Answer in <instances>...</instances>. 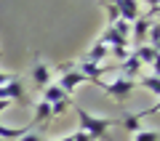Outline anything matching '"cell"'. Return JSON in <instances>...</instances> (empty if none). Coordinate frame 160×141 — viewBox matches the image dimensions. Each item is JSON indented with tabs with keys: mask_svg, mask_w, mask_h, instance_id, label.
Returning a JSON list of instances; mask_svg holds the SVG:
<instances>
[{
	"mask_svg": "<svg viewBox=\"0 0 160 141\" xmlns=\"http://www.w3.org/2000/svg\"><path fill=\"white\" fill-rule=\"evenodd\" d=\"M11 80H16V75H8V72H0V85L11 83Z\"/></svg>",
	"mask_w": 160,
	"mask_h": 141,
	"instance_id": "24",
	"label": "cell"
},
{
	"mask_svg": "<svg viewBox=\"0 0 160 141\" xmlns=\"http://www.w3.org/2000/svg\"><path fill=\"white\" fill-rule=\"evenodd\" d=\"M136 85H142L144 90H149L152 96H158V85H160V77H158V69H152V72H144V75H139V83Z\"/></svg>",
	"mask_w": 160,
	"mask_h": 141,
	"instance_id": "13",
	"label": "cell"
},
{
	"mask_svg": "<svg viewBox=\"0 0 160 141\" xmlns=\"http://www.w3.org/2000/svg\"><path fill=\"white\" fill-rule=\"evenodd\" d=\"M19 141H43V133H38V130H27Z\"/></svg>",
	"mask_w": 160,
	"mask_h": 141,
	"instance_id": "22",
	"label": "cell"
},
{
	"mask_svg": "<svg viewBox=\"0 0 160 141\" xmlns=\"http://www.w3.org/2000/svg\"><path fill=\"white\" fill-rule=\"evenodd\" d=\"M72 141H93V139L86 133V130H80V128H78V130L72 133Z\"/></svg>",
	"mask_w": 160,
	"mask_h": 141,
	"instance_id": "23",
	"label": "cell"
},
{
	"mask_svg": "<svg viewBox=\"0 0 160 141\" xmlns=\"http://www.w3.org/2000/svg\"><path fill=\"white\" fill-rule=\"evenodd\" d=\"M29 128H11V125H3L0 123V141H13V139H22Z\"/></svg>",
	"mask_w": 160,
	"mask_h": 141,
	"instance_id": "16",
	"label": "cell"
},
{
	"mask_svg": "<svg viewBox=\"0 0 160 141\" xmlns=\"http://www.w3.org/2000/svg\"><path fill=\"white\" fill-rule=\"evenodd\" d=\"M69 107H72V99H69V96H64V99H59L56 104H51V120L53 117H62Z\"/></svg>",
	"mask_w": 160,
	"mask_h": 141,
	"instance_id": "17",
	"label": "cell"
},
{
	"mask_svg": "<svg viewBox=\"0 0 160 141\" xmlns=\"http://www.w3.org/2000/svg\"><path fill=\"white\" fill-rule=\"evenodd\" d=\"M131 53L142 61V67H147V64H149L152 69H158V67H155V64H158V48H155V45H147V43H144V45H139V48H133Z\"/></svg>",
	"mask_w": 160,
	"mask_h": 141,
	"instance_id": "9",
	"label": "cell"
},
{
	"mask_svg": "<svg viewBox=\"0 0 160 141\" xmlns=\"http://www.w3.org/2000/svg\"><path fill=\"white\" fill-rule=\"evenodd\" d=\"M109 59V51H107V45L99 40V43H93L91 48L86 51V56H83V61H91V64H104Z\"/></svg>",
	"mask_w": 160,
	"mask_h": 141,
	"instance_id": "12",
	"label": "cell"
},
{
	"mask_svg": "<svg viewBox=\"0 0 160 141\" xmlns=\"http://www.w3.org/2000/svg\"><path fill=\"white\" fill-rule=\"evenodd\" d=\"M83 83H86V77L78 72V64H75L72 69H67V72H62V75H59V80H56V85L64 90V93H67V96L72 93L75 88H78V85H83Z\"/></svg>",
	"mask_w": 160,
	"mask_h": 141,
	"instance_id": "5",
	"label": "cell"
},
{
	"mask_svg": "<svg viewBox=\"0 0 160 141\" xmlns=\"http://www.w3.org/2000/svg\"><path fill=\"white\" fill-rule=\"evenodd\" d=\"M133 141H160V133L155 128H142L133 133Z\"/></svg>",
	"mask_w": 160,
	"mask_h": 141,
	"instance_id": "19",
	"label": "cell"
},
{
	"mask_svg": "<svg viewBox=\"0 0 160 141\" xmlns=\"http://www.w3.org/2000/svg\"><path fill=\"white\" fill-rule=\"evenodd\" d=\"M40 93H43V101H46V104H56L59 99H64V96H67V93H64V90L59 88L56 83H48L46 88H40Z\"/></svg>",
	"mask_w": 160,
	"mask_h": 141,
	"instance_id": "15",
	"label": "cell"
},
{
	"mask_svg": "<svg viewBox=\"0 0 160 141\" xmlns=\"http://www.w3.org/2000/svg\"><path fill=\"white\" fill-rule=\"evenodd\" d=\"M144 43H147V45H155V48H158V43H160V24H158V19L149 24V29H147V40H144Z\"/></svg>",
	"mask_w": 160,
	"mask_h": 141,
	"instance_id": "20",
	"label": "cell"
},
{
	"mask_svg": "<svg viewBox=\"0 0 160 141\" xmlns=\"http://www.w3.org/2000/svg\"><path fill=\"white\" fill-rule=\"evenodd\" d=\"M112 29H115V32H118V35H120L123 40H131V24H128V22H123V19H118V22L112 24Z\"/></svg>",
	"mask_w": 160,
	"mask_h": 141,
	"instance_id": "21",
	"label": "cell"
},
{
	"mask_svg": "<svg viewBox=\"0 0 160 141\" xmlns=\"http://www.w3.org/2000/svg\"><path fill=\"white\" fill-rule=\"evenodd\" d=\"M78 120H80V130H86L93 141H96V139L99 141H112V139H109V128L118 125V120H112V117H96V114L86 112V109H80V107H78Z\"/></svg>",
	"mask_w": 160,
	"mask_h": 141,
	"instance_id": "1",
	"label": "cell"
},
{
	"mask_svg": "<svg viewBox=\"0 0 160 141\" xmlns=\"http://www.w3.org/2000/svg\"><path fill=\"white\" fill-rule=\"evenodd\" d=\"M99 88H102L109 99H115L118 104H126L128 99H131L133 88H136V80H128V77H123V75H118L112 83H99Z\"/></svg>",
	"mask_w": 160,
	"mask_h": 141,
	"instance_id": "2",
	"label": "cell"
},
{
	"mask_svg": "<svg viewBox=\"0 0 160 141\" xmlns=\"http://www.w3.org/2000/svg\"><path fill=\"white\" fill-rule=\"evenodd\" d=\"M155 19H158V8L142 13L136 22H131V43H133V48L144 45V40H147V29H149V24H152Z\"/></svg>",
	"mask_w": 160,
	"mask_h": 141,
	"instance_id": "3",
	"label": "cell"
},
{
	"mask_svg": "<svg viewBox=\"0 0 160 141\" xmlns=\"http://www.w3.org/2000/svg\"><path fill=\"white\" fill-rule=\"evenodd\" d=\"M144 3H147V6H149V11H155V8L160 6V0H144Z\"/></svg>",
	"mask_w": 160,
	"mask_h": 141,
	"instance_id": "25",
	"label": "cell"
},
{
	"mask_svg": "<svg viewBox=\"0 0 160 141\" xmlns=\"http://www.w3.org/2000/svg\"><path fill=\"white\" fill-rule=\"evenodd\" d=\"M56 141H72V133H67V136H62V139H56Z\"/></svg>",
	"mask_w": 160,
	"mask_h": 141,
	"instance_id": "26",
	"label": "cell"
},
{
	"mask_svg": "<svg viewBox=\"0 0 160 141\" xmlns=\"http://www.w3.org/2000/svg\"><path fill=\"white\" fill-rule=\"evenodd\" d=\"M115 3V8H118V13H120V19L123 22H136L139 16H142V11H139V0H112Z\"/></svg>",
	"mask_w": 160,
	"mask_h": 141,
	"instance_id": "6",
	"label": "cell"
},
{
	"mask_svg": "<svg viewBox=\"0 0 160 141\" xmlns=\"http://www.w3.org/2000/svg\"><path fill=\"white\" fill-rule=\"evenodd\" d=\"M142 69H144V67H142V61H139L133 53H128L126 61H120V64H118V72L123 75V77H128V80H136L139 75H142Z\"/></svg>",
	"mask_w": 160,
	"mask_h": 141,
	"instance_id": "8",
	"label": "cell"
},
{
	"mask_svg": "<svg viewBox=\"0 0 160 141\" xmlns=\"http://www.w3.org/2000/svg\"><path fill=\"white\" fill-rule=\"evenodd\" d=\"M0 99L3 101H22L24 99V85H22V80H11V83H6V85H0Z\"/></svg>",
	"mask_w": 160,
	"mask_h": 141,
	"instance_id": "7",
	"label": "cell"
},
{
	"mask_svg": "<svg viewBox=\"0 0 160 141\" xmlns=\"http://www.w3.org/2000/svg\"><path fill=\"white\" fill-rule=\"evenodd\" d=\"M48 120H51V104H46L43 99H40V101L35 104V117H32L29 125H32V128H35V125H46Z\"/></svg>",
	"mask_w": 160,
	"mask_h": 141,
	"instance_id": "14",
	"label": "cell"
},
{
	"mask_svg": "<svg viewBox=\"0 0 160 141\" xmlns=\"http://www.w3.org/2000/svg\"><path fill=\"white\" fill-rule=\"evenodd\" d=\"M147 114H158V107H149V109H142V112H128L123 114V117L118 120V125H123V128L128 130V133H136V130H142V120L147 117Z\"/></svg>",
	"mask_w": 160,
	"mask_h": 141,
	"instance_id": "4",
	"label": "cell"
},
{
	"mask_svg": "<svg viewBox=\"0 0 160 141\" xmlns=\"http://www.w3.org/2000/svg\"><path fill=\"white\" fill-rule=\"evenodd\" d=\"M102 43L107 45V51L112 53V51H123V48H128V40H123L118 32H115L112 27H107L104 29V35H102Z\"/></svg>",
	"mask_w": 160,
	"mask_h": 141,
	"instance_id": "11",
	"label": "cell"
},
{
	"mask_svg": "<svg viewBox=\"0 0 160 141\" xmlns=\"http://www.w3.org/2000/svg\"><path fill=\"white\" fill-rule=\"evenodd\" d=\"M102 8H104V13H107V27H112V24L120 19V13H118V8H115V3H112V0H102Z\"/></svg>",
	"mask_w": 160,
	"mask_h": 141,
	"instance_id": "18",
	"label": "cell"
},
{
	"mask_svg": "<svg viewBox=\"0 0 160 141\" xmlns=\"http://www.w3.org/2000/svg\"><path fill=\"white\" fill-rule=\"evenodd\" d=\"M32 83L38 85V88H46V85L51 83V67H48L46 61H40V59H35V67H32Z\"/></svg>",
	"mask_w": 160,
	"mask_h": 141,
	"instance_id": "10",
	"label": "cell"
}]
</instances>
